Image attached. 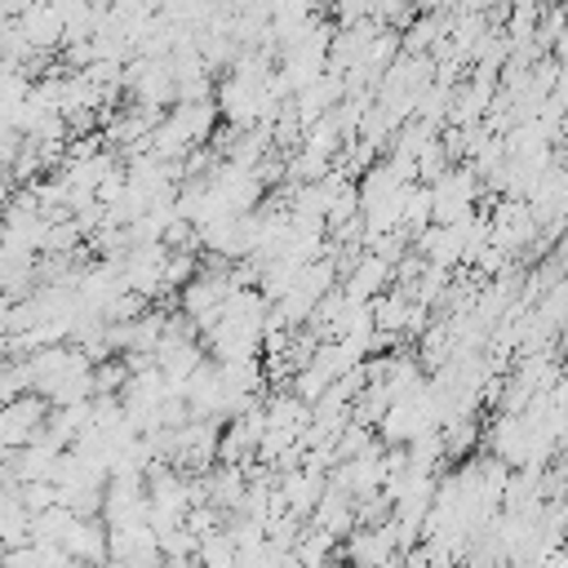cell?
<instances>
[{"label":"cell","instance_id":"7a4b0ae2","mask_svg":"<svg viewBox=\"0 0 568 568\" xmlns=\"http://www.w3.org/2000/svg\"><path fill=\"white\" fill-rule=\"evenodd\" d=\"M439 439H444V453H448V462H457L462 453H470V448L484 439V426H479L475 417H453V422L439 430Z\"/></svg>","mask_w":568,"mask_h":568},{"label":"cell","instance_id":"6da1fadb","mask_svg":"<svg viewBox=\"0 0 568 568\" xmlns=\"http://www.w3.org/2000/svg\"><path fill=\"white\" fill-rule=\"evenodd\" d=\"M49 417H53V404L44 395H27L18 404H4V413H0V444L4 448H31V444H40Z\"/></svg>","mask_w":568,"mask_h":568}]
</instances>
